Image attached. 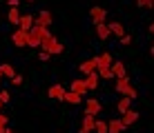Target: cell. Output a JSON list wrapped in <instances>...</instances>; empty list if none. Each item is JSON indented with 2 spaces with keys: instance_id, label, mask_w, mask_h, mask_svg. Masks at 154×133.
<instances>
[{
  "instance_id": "obj_7",
  "label": "cell",
  "mask_w": 154,
  "mask_h": 133,
  "mask_svg": "<svg viewBox=\"0 0 154 133\" xmlns=\"http://www.w3.org/2000/svg\"><path fill=\"white\" fill-rule=\"evenodd\" d=\"M100 109H103V104H100V100L96 98H87V102H85V113L89 115H98Z\"/></svg>"
},
{
  "instance_id": "obj_28",
  "label": "cell",
  "mask_w": 154,
  "mask_h": 133,
  "mask_svg": "<svg viewBox=\"0 0 154 133\" xmlns=\"http://www.w3.org/2000/svg\"><path fill=\"white\" fill-rule=\"evenodd\" d=\"M130 42H132V36H123V38H121V45H130Z\"/></svg>"
},
{
  "instance_id": "obj_24",
  "label": "cell",
  "mask_w": 154,
  "mask_h": 133,
  "mask_svg": "<svg viewBox=\"0 0 154 133\" xmlns=\"http://www.w3.org/2000/svg\"><path fill=\"white\" fill-rule=\"evenodd\" d=\"M7 124H9V118L0 113V133H7Z\"/></svg>"
},
{
  "instance_id": "obj_32",
  "label": "cell",
  "mask_w": 154,
  "mask_h": 133,
  "mask_svg": "<svg viewBox=\"0 0 154 133\" xmlns=\"http://www.w3.org/2000/svg\"><path fill=\"white\" fill-rule=\"evenodd\" d=\"M2 78H5V76H2V71H0V82H2Z\"/></svg>"
},
{
  "instance_id": "obj_2",
  "label": "cell",
  "mask_w": 154,
  "mask_h": 133,
  "mask_svg": "<svg viewBox=\"0 0 154 133\" xmlns=\"http://www.w3.org/2000/svg\"><path fill=\"white\" fill-rule=\"evenodd\" d=\"M65 47L60 45V40L56 38V36H47L45 40L40 42V51H47L49 56H58V53H63Z\"/></svg>"
},
{
  "instance_id": "obj_10",
  "label": "cell",
  "mask_w": 154,
  "mask_h": 133,
  "mask_svg": "<svg viewBox=\"0 0 154 133\" xmlns=\"http://www.w3.org/2000/svg\"><path fill=\"white\" fill-rule=\"evenodd\" d=\"M51 22H54V16H51V11H47V9H42L36 16V25H40V27H51Z\"/></svg>"
},
{
  "instance_id": "obj_1",
  "label": "cell",
  "mask_w": 154,
  "mask_h": 133,
  "mask_svg": "<svg viewBox=\"0 0 154 133\" xmlns=\"http://www.w3.org/2000/svg\"><path fill=\"white\" fill-rule=\"evenodd\" d=\"M114 89H116V93L127 95V98H132V100H134L136 95H139V91H136V89L132 87V80H130V76L116 78V80H114Z\"/></svg>"
},
{
  "instance_id": "obj_4",
  "label": "cell",
  "mask_w": 154,
  "mask_h": 133,
  "mask_svg": "<svg viewBox=\"0 0 154 133\" xmlns=\"http://www.w3.org/2000/svg\"><path fill=\"white\" fill-rule=\"evenodd\" d=\"M11 42L18 49H23V47H27L29 42V31H23V29H14L11 31Z\"/></svg>"
},
{
  "instance_id": "obj_30",
  "label": "cell",
  "mask_w": 154,
  "mask_h": 133,
  "mask_svg": "<svg viewBox=\"0 0 154 133\" xmlns=\"http://www.w3.org/2000/svg\"><path fill=\"white\" fill-rule=\"evenodd\" d=\"M147 31H150V33H152V36H154V22H152V25H150V27H147Z\"/></svg>"
},
{
  "instance_id": "obj_15",
  "label": "cell",
  "mask_w": 154,
  "mask_h": 133,
  "mask_svg": "<svg viewBox=\"0 0 154 133\" xmlns=\"http://www.w3.org/2000/svg\"><path fill=\"white\" fill-rule=\"evenodd\" d=\"M96 36H98V40H103V42H105V40H109L112 31H109V27L103 22V25H96Z\"/></svg>"
},
{
  "instance_id": "obj_5",
  "label": "cell",
  "mask_w": 154,
  "mask_h": 133,
  "mask_svg": "<svg viewBox=\"0 0 154 133\" xmlns=\"http://www.w3.org/2000/svg\"><path fill=\"white\" fill-rule=\"evenodd\" d=\"M112 62H114V58H112V53L109 51H103L98 56V76L100 73H105V71H109L112 69Z\"/></svg>"
},
{
  "instance_id": "obj_20",
  "label": "cell",
  "mask_w": 154,
  "mask_h": 133,
  "mask_svg": "<svg viewBox=\"0 0 154 133\" xmlns=\"http://www.w3.org/2000/svg\"><path fill=\"white\" fill-rule=\"evenodd\" d=\"M109 31H112V36H119V38H123L125 36V27L121 25V22H109Z\"/></svg>"
},
{
  "instance_id": "obj_13",
  "label": "cell",
  "mask_w": 154,
  "mask_h": 133,
  "mask_svg": "<svg viewBox=\"0 0 154 133\" xmlns=\"http://www.w3.org/2000/svg\"><path fill=\"white\" fill-rule=\"evenodd\" d=\"M20 18H23V13H20V9H18V7H11V9H9V13H7V20H9V25L18 27Z\"/></svg>"
},
{
  "instance_id": "obj_35",
  "label": "cell",
  "mask_w": 154,
  "mask_h": 133,
  "mask_svg": "<svg viewBox=\"0 0 154 133\" xmlns=\"http://www.w3.org/2000/svg\"><path fill=\"white\" fill-rule=\"evenodd\" d=\"M27 2H34V0H27Z\"/></svg>"
},
{
  "instance_id": "obj_19",
  "label": "cell",
  "mask_w": 154,
  "mask_h": 133,
  "mask_svg": "<svg viewBox=\"0 0 154 133\" xmlns=\"http://www.w3.org/2000/svg\"><path fill=\"white\" fill-rule=\"evenodd\" d=\"M63 100L76 106V104H81V102H83V95H81V93H74V91H67V93H65V98H63Z\"/></svg>"
},
{
  "instance_id": "obj_31",
  "label": "cell",
  "mask_w": 154,
  "mask_h": 133,
  "mask_svg": "<svg viewBox=\"0 0 154 133\" xmlns=\"http://www.w3.org/2000/svg\"><path fill=\"white\" fill-rule=\"evenodd\" d=\"M150 53H152V56H154V47H150Z\"/></svg>"
},
{
  "instance_id": "obj_23",
  "label": "cell",
  "mask_w": 154,
  "mask_h": 133,
  "mask_svg": "<svg viewBox=\"0 0 154 133\" xmlns=\"http://www.w3.org/2000/svg\"><path fill=\"white\" fill-rule=\"evenodd\" d=\"M139 9H154V0H136Z\"/></svg>"
},
{
  "instance_id": "obj_9",
  "label": "cell",
  "mask_w": 154,
  "mask_h": 133,
  "mask_svg": "<svg viewBox=\"0 0 154 133\" xmlns=\"http://www.w3.org/2000/svg\"><path fill=\"white\" fill-rule=\"evenodd\" d=\"M69 91L81 93L83 98H85V95H87V91H89V89H87V82H85V78H83V80H72V82H69Z\"/></svg>"
},
{
  "instance_id": "obj_3",
  "label": "cell",
  "mask_w": 154,
  "mask_h": 133,
  "mask_svg": "<svg viewBox=\"0 0 154 133\" xmlns=\"http://www.w3.org/2000/svg\"><path fill=\"white\" fill-rule=\"evenodd\" d=\"M78 71H81L83 76H89V73H96V71H98V56H94V58H87L85 62H81V65H78Z\"/></svg>"
},
{
  "instance_id": "obj_21",
  "label": "cell",
  "mask_w": 154,
  "mask_h": 133,
  "mask_svg": "<svg viewBox=\"0 0 154 133\" xmlns=\"http://www.w3.org/2000/svg\"><path fill=\"white\" fill-rule=\"evenodd\" d=\"M0 71H2V76H5V78H9V80H11V78L16 76L14 67L9 65V62H2V65H0Z\"/></svg>"
},
{
  "instance_id": "obj_6",
  "label": "cell",
  "mask_w": 154,
  "mask_h": 133,
  "mask_svg": "<svg viewBox=\"0 0 154 133\" xmlns=\"http://www.w3.org/2000/svg\"><path fill=\"white\" fill-rule=\"evenodd\" d=\"M89 18H92L94 27H96V25H103L105 18H107V9H103V7H92V9H89Z\"/></svg>"
},
{
  "instance_id": "obj_36",
  "label": "cell",
  "mask_w": 154,
  "mask_h": 133,
  "mask_svg": "<svg viewBox=\"0 0 154 133\" xmlns=\"http://www.w3.org/2000/svg\"><path fill=\"white\" fill-rule=\"evenodd\" d=\"M0 18H2V16H0Z\"/></svg>"
},
{
  "instance_id": "obj_14",
  "label": "cell",
  "mask_w": 154,
  "mask_h": 133,
  "mask_svg": "<svg viewBox=\"0 0 154 133\" xmlns=\"http://www.w3.org/2000/svg\"><path fill=\"white\" fill-rule=\"evenodd\" d=\"M132 109V98H127V95H123V98L119 100V104H116V111H119L121 115L125 113V111H130Z\"/></svg>"
},
{
  "instance_id": "obj_17",
  "label": "cell",
  "mask_w": 154,
  "mask_h": 133,
  "mask_svg": "<svg viewBox=\"0 0 154 133\" xmlns=\"http://www.w3.org/2000/svg\"><path fill=\"white\" fill-rule=\"evenodd\" d=\"M98 80H100L98 71H96V73H89V76H85V82H87V89H89V91L98 89Z\"/></svg>"
},
{
  "instance_id": "obj_26",
  "label": "cell",
  "mask_w": 154,
  "mask_h": 133,
  "mask_svg": "<svg viewBox=\"0 0 154 133\" xmlns=\"http://www.w3.org/2000/svg\"><path fill=\"white\" fill-rule=\"evenodd\" d=\"M11 84H14V87H20V84H23V76H18V73H16V76L11 78Z\"/></svg>"
},
{
  "instance_id": "obj_12",
  "label": "cell",
  "mask_w": 154,
  "mask_h": 133,
  "mask_svg": "<svg viewBox=\"0 0 154 133\" xmlns=\"http://www.w3.org/2000/svg\"><path fill=\"white\" fill-rule=\"evenodd\" d=\"M34 22H36L34 16L23 13V18H20V22H18V29H23V31H31V29H34Z\"/></svg>"
},
{
  "instance_id": "obj_22",
  "label": "cell",
  "mask_w": 154,
  "mask_h": 133,
  "mask_svg": "<svg viewBox=\"0 0 154 133\" xmlns=\"http://www.w3.org/2000/svg\"><path fill=\"white\" fill-rule=\"evenodd\" d=\"M94 133H109V126H107V122H103V120H96Z\"/></svg>"
},
{
  "instance_id": "obj_16",
  "label": "cell",
  "mask_w": 154,
  "mask_h": 133,
  "mask_svg": "<svg viewBox=\"0 0 154 133\" xmlns=\"http://www.w3.org/2000/svg\"><path fill=\"white\" fill-rule=\"evenodd\" d=\"M107 126H109V133H123V122H121V118H112L107 120Z\"/></svg>"
},
{
  "instance_id": "obj_27",
  "label": "cell",
  "mask_w": 154,
  "mask_h": 133,
  "mask_svg": "<svg viewBox=\"0 0 154 133\" xmlns=\"http://www.w3.org/2000/svg\"><path fill=\"white\" fill-rule=\"evenodd\" d=\"M38 58H40L42 62H45V60H49L51 56H49V53H47V51H40V53H38Z\"/></svg>"
},
{
  "instance_id": "obj_33",
  "label": "cell",
  "mask_w": 154,
  "mask_h": 133,
  "mask_svg": "<svg viewBox=\"0 0 154 133\" xmlns=\"http://www.w3.org/2000/svg\"><path fill=\"white\" fill-rule=\"evenodd\" d=\"M2 104H5V102H0V111H2Z\"/></svg>"
},
{
  "instance_id": "obj_11",
  "label": "cell",
  "mask_w": 154,
  "mask_h": 133,
  "mask_svg": "<svg viewBox=\"0 0 154 133\" xmlns=\"http://www.w3.org/2000/svg\"><path fill=\"white\" fill-rule=\"evenodd\" d=\"M136 120H139V111H134V109L125 111V113L121 115V122H123V126H125V129H127V126H132Z\"/></svg>"
},
{
  "instance_id": "obj_25",
  "label": "cell",
  "mask_w": 154,
  "mask_h": 133,
  "mask_svg": "<svg viewBox=\"0 0 154 133\" xmlns=\"http://www.w3.org/2000/svg\"><path fill=\"white\" fill-rule=\"evenodd\" d=\"M9 100H11V95H9V91H0V102H5V104H7Z\"/></svg>"
},
{
  "instance_id": "obj_34",
  "label": "cell",
  "mask_w": 154,
  "mask_h": 133,
  "mask_svg": "<svg viewBox=\"0 0 154 133\" xmlns=\"http://www.w3.org/2000/svg\"><path fill=\"white\" fill-rule=\"evenodd\" d=\"M7 133H14V131H9V129H7Z\"/></svg>"
},
{
  "instance_id": "obj_29",
  "label": "cell",
  "mask_w": 154,
  "mask_h": 133,
  "mask_svg": "<svg viewBox=\"0 0 154 133\" xmlns=\"http://www.w3.org/2000/svg\"><path fill=\"white\" fill-rule=\"evenodd\" d=\"M7 4H9V7H18L20 0H7Z\"/></svg>"
},
{
  "instance_id": "obj_18",
  "label": "cell",
  "mask_w": 154,
  "mask_h": 133,
  "mask_svg": "<svg viewBox=\"0 0 154 133\" xmlns=\"http://www.w3.org/2000/svg\"><path fill=\"white\" fill-rule=\"evenodd\" d=\"M112 73H114V78H123V76H127V69H125V65L123 62H112Z\"/></svg>"
},
{
  "instance_id": "obj_8",
  "label": "cell",
  "mask_w": 154,
  "mask_h": 133,
  "mask_svg": "<svg viewBox=\"0 0 154 133\" xmlns=\"http://www.w3.org/2000/svg\"><path fill=\"white\" fill-rule=\"evenodd\" d=\"M65 93H67V89L63 87V84H51V87L47 89V95H49L51 100H63Z\"/></svg>"
}]
</instances>
